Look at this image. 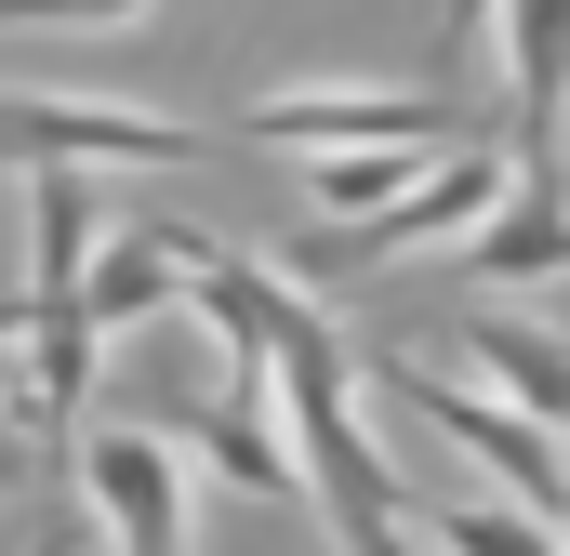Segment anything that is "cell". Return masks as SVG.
<instances>
[{"instance_id": "7a4b0ae2", "label": "cell", "mask_w": 570, "mask_h": 556, "mask_svg": "<svg viewBox=\"0 0 570 556\" xmlns=\"http://www.w3.org/2000/svg\"><path fill=\"white\" fill-rule=\"evenodd\" d=\"M199 133L120 93H0V172H186Z\"/></svg>"}, {"instance_id": "7c38bea8", "label": "cell", "mask_w": 570, "mask_h": 556, "mask_svg": "<svg viewBox=\"0 0 570 556\" xmlns=\"http://www.w3.org/2000/svg\"><path fill=\"white\" fill-rule=\"evenodd\" d=\"M425 556H570V530L558 517H531V504H438V544Z\"/></svg>"}, {"instance_id": "30bf717a", "label": "cell", "mask_w": 570, "mask_h": 556, "mask_svg": "<svg viewBox=\"0 0 570 556\" xmlns=\"http://www.w3.org/2000/svg\"><path fill=\"white\" fill-rule=\"evenodd\" d=\"M464 358L518 398V424L570 437V345H558V331H531V318H491V305H478V318H464Z\"/></svg>"}, {"instance_id": "5b68a950", "label": "cell", "mask_w": 570, "mask_h": 556, "mask_svg": "<svg viewBox=\"0 0 570 556\" xmlns=\"http://www.w3.org/2000/svg\"><path fill=\"white\" fill-rule=\"evenodd\" d=\"M385 385H399V398H412V411H425L451 450H478V464L504 477V504H531V517H558V530H570V450L544 437V424L491 411V398H464L451 371H412V358H385Z\"/></svg>"}, {"instance_id": "9a60e30c", "label": "cell", "mask_w": 570, "mask_h": 556, "mask_svg": "<svg viewBox=\"0 0 570 556\" xmlns=\"http://www.w3.org/2000/svg\"><path fill=\"white\" fill-rule=\"evenodd\" d=\"M491 13H504V0H438V80H451V67H464V40H478V27H491Z\"/></svg>"}, {"instance_id": "2e32d148", "label": "cell", "mask_w": 570, "mask_h": 556, "mask_svg": "<svg viewBox=\"0 0 570 556\" xmlns=\"http://www.w3.org/2000/svg\"><path fill=\"white\" fill-rule=\"evenodd\" d=\"M27 556H80V530H67V517H40V544H27Z\"/></svg>"}, {"instance_id": "5bb4252c", "label": "cell", "mask_w": 570, "mask_h": 556, "mask_svg": "<svg viewBox=\"0 0 570 556\" xmlns=\"http://www.w3.org/2000/svg\"><path fill=\"white\" fill-rule=\"evenodd\" d=\"M146 0H0V27H120Z\"/></svg>"}, {"instance_id": "8992f818", "label": "cell", "mask_w": 570, "mask_h": 556, "mask_svg": "<svg viewBox=\"0 0 570 556\" xmlns=\"http://www.w3.org/2000/svg\"><path fill=\"white\" fill-rule=\"evenodd\" d=\"M491 199H504V146H451V159L412 172L372 226H345L332 252H305V278H318V266H399V252H425V239H478Z\"/></svg>"}, {"instance_id": "52a82bcc", "label": "cell", "mask_w": 570, "mask_h": 556, "mask_svg": "<svg viewBox=\"0 0 570 556\" xmlns=\"http://www.w3.org/2000/svg\"><path fill=\"white\" fill-rule=\"evenodd\" d=\"M504 120L531 172H570V0H504Z\"/></svg>"}, {"instance_id": "8fae6325", "label": "cell", "mask_w": 570, "mask_h": 556, "mask_svg": "<svg viewBox=\"0 0 570 556\" xmlns=\"http://www.w3.org/2000/svg\"><path fill=\"white\" fill-rule=\"evenodd\" d=\"M173 291H186V278H173V252H159V239L134 226V239H107V252L80 266V331L107 345V331H134V318H159Z\"/></svg>"}, {"instance_id": "9c48e42d", "label": "cell", "mask_w": 570, "mask_h": 556, "mask_svg": "<svg viewBox=\"0 0 570 556\" xmlns=\"http://www.w3.org/2000/svg\"><path fill=\"white\" fill-rule=\"evenodd\" d=\"M186 437H199V477H226L253 504H305V464L279 450V398L266 385H213V411L186 424Z\"/></svg>"}, {"instance_id": "ac0fdd59", "label": "cell", "mask_w": 570, "mask_h": 556, "mask_svg": "<svg viewBox=\"0 0 570 556\" xmlns=\"http://www.w3.org/2000/svg\"><path fill=\"white\" fill-rule=\"evenodd\" d=\"M0 477H13V437H0Z\"/></svg>"}, {"instance_id": "4fadbf2b", "label": "cell", "mask_w": 570, "mask_h": 556, "mask_svg": "<svg viewBox=\"0 0 570 556\" xmlns=\"http://www.w3.org/2000/svg\"><path fill=\"white\" fill-rule=\"evenodd\" d=\"M399 186H412V159H399V146H358V159H318V186H305V199H318L332 226H372Z\"/></svg>"}, {"instance_id": "6da1fadb", "label": "cell", "mask_w": 570, "mask_h": 556, "mask_svg": "<svg viewBox=\"0 0 570 556\" xmlns=\"http://www.w3.org/2000/svg\"><path fill=\"white\" fill-rule=\"evenodd\" d=\"M266 398H279V424H292V464H305V504L332 517V544L345 556H425L399 530V477H385L372 424L345 398V345H332V318L305 305V278H279V318H266Z\"/></svg>"}, {"instance_id": "e0dca14e", "label": "cell", "mask_w": 570, "mask_h": 556, "mask_svg": "<svg viewBox=\"0 0 570 556\" xmlns=\"http://www.w3.org/2000/svg\"><path fill=\"white\" fill-rule=\"evenodd\" d=\"M0 345H13V305H0ZM0 398H13V371H0Z\"/></svg>"}, {"instance_id": "ba28073f", "label": "cell", "mask_w": 570, "mask_h": 556, "mask_svg": "<svg viewBox=\"0 0 570 556\" xmlns=\"http://www.w3.org/2000/svg\"><path fill=\"white\" fill-rule=\"evenodd\" d=\"M464 278H478V291H544V278H570V172H518V186L478 212Z\"/></svg>"}, {"instance_id": "277c9868", "label": "cell", "mask_w": 570, "mask_h": 556, "mask_svg": "<svg viewBox=\"0 0 570 556\" xmlns=\"http://www.w3.org/2000/svg\"><path fill=\"white\" fill-rule=\"evenodd\" d=\"M67 490L94 504L107 556H186V450L146 437V424H107L67 450Z\"/></svg>"}, {"instance_id": "3957f363", "label": "cell", "mask_w": 570, "mask_h": 556, "mask_svg": "<svg viewBox=\"0 0 570 556\" xmlns=\"http://www.w3.org/2000/svg\"><path fill=\"white\" fill-rule=\"evenodd\" d=\"M239 133L253 146H318V159H358V146H399V159H451V146H478V120L451 107V93H266V107H239Z\"/></svg>"}]
</instances>
